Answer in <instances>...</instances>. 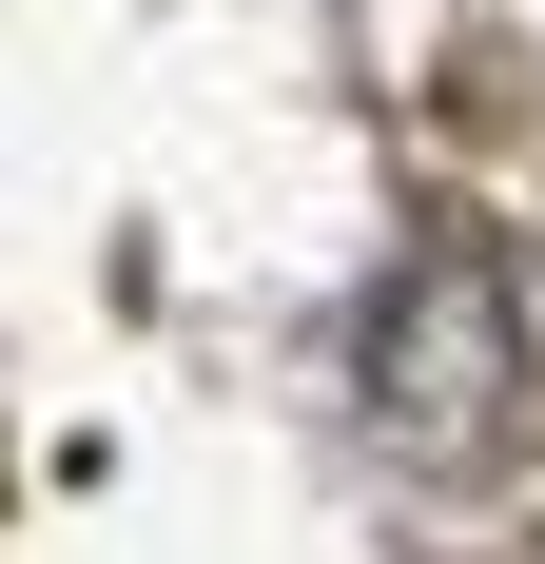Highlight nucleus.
<instances>
[{
    "label": "nucleus",
    "mask_w": 545,
    "mask_h": 564,
    "mask_svg": "<svg viewBox=\"0 0 545 564\" xmlns=\"http://www.w3.org/2000/svg\"><path fill=\"white\" fill-rule=\"evenodd\" d=\"M371 390H389L409 448H468V429L506 409V292H488V273H409L389 332H371Z\"/></svg>",
    "instance_id": "1"
}]
</instances>
